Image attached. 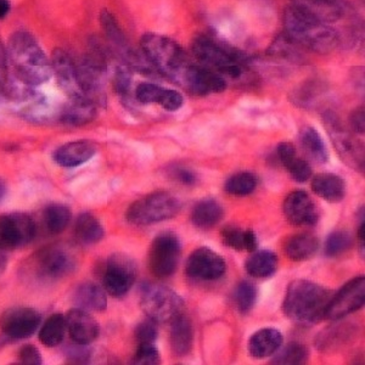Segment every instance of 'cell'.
<instances>
[{
  "label": "cell",
  "mask_w": 365,
  "mask_h": 365,
  "mask_svg": "<svg viewBox=\"0 0 365 365\" xmlns=\"http://www.w3.org/2000/svg\"><path fill=\"white\" fill-rule=\"evenodd\" d=\"M6 50L9 67L22 83L36 88L53 77L51 63L34 34L17 31L9 38Z\"/></svg>",
  "instance_id": "1"
},
{
  "label": "cell",
  "mask_w": 365,
  "mask_h": 365,
  "mask_svg": "<svg viewBox=\"0 0 365 365\" xmlns=\"http://www.w3.org/2000/svg\"><path fill=\"white\" fill-rule=\"evenodd\" d=\"M332 294L317 282L295 280L287 287L282 311L295 323L317 324L325 319Z\"/></svg>",
  "instance_id": "2"
},
{
  "label": "cell",
  "mask_w": 365,
  "mask_h": 365,
  "mask_svg": "<svg viewBox=\"0 0 365 365\" xmlns=\"http://www.w3.org/2000/svg\"><path fill=\"white\" fill-rule=\"evenodd\" d=\"M285 36L304 49L328 54L339 44V34L328 24L299 11L291 5L284 14Z\"/></svg>",
  "instance_id": "3"
},
{
  "label": "cell",
  "mask_w": 365,
  "mask_h": 365,
  "mask_svg": "<svg viewBox=\"0 0 365 365\" xmlns=\"http://www.w3.org/2000/svg\"><path fill=\"white\" fill-rule=\"evenodd\" d=\"M141 53L161 75L180 84L191 61L178 43L158 34H146L140 39Z\"/></svg>",
  "instance_id": "4"
},
{
  "label": "cell",
  "mask_w": 365,
  "mask_h": 365,
  "mask_svg": "<svg viewBox=\"0 0 365 365\" xmlns=\"http://www.w3.org/2000/svg\"><path fill=\"white\" fill-rule=\"evenodd\" d=\"M192 54L200 65L215 71L223 77L239 78L245 71L244 58L237 50L225 46L207 36H197L191 44Z\"/></svg>",
  "instance_id": "5"
},
{
  "label": "cell",
  "mask_w": 365,
  "mask_h": 365,
  "mask_svg": "<svg viewBox=\"0 0 365 365\" xmlns=\"http://www.w3.org/2000/svg\"><path fill=\"white\" fill-rule=\"evenodd\" d=\"M182 202L167 191H158L141 197L129 206L125 218L134 225H151L178 215Z\"/></svg>",
  "instance_id": "6"
},
{
  "label": "cell",
  "mask_w": 365,
  "mask_h": 365,
  "mask_svg": "<svg viewBox=\"0 0 365 365\" xmlns=\"http://www.w3.org/2000/svg\"><path fill=\"white\" fill-rule=\"evenodd\" d=\"M141 309L156 323H170L184 313V301L170 287L148 285L141 291Z\"/></svg>",
  "instance_id": "7"
},
{
  "label": "cell",
  "mask_w": 365,
  "mask_h": 365,
  "mask_svg": "<svg viewBox=\"0 0 365 365\" xmlns=\"http://www.w3.org/2000/svg\"><path fill=\"white\" fill-rule=\"evenodd\" d=\"M76 259L67 250L58 246H50L36 253L31 268L36 278L43 282H55L72 273Z\"/></svg>",
  "instance_id": "8"
},
{
  "label": "cell",
  "mask_w": 365,
  "mask_h": 365,
  "mask_svg": "<svg viewBox=\"0 0 365 365\" xmlns=\"http://www.w3.org/2000/svg\"><path fill=\"white\" fill-rule=\"evenodd\" d=\"M182 253L178 237L173 232H162L155 237L149 252L151 273L158 279L172 277L177 270Z\"/></svg>",
  "instance_id": "9"
},
{
  "label": "cell",
  "mask_w": 365,
  "mask_h": 365,
  "mask_svg": "<svg viewBox=\"0 0 365 365\" xmlns=\"http://www.w3.org/2000/svg\"><path fill=\"white\" fill-rule=\"evenodd\" d=\"M37 225L25 213H6L0 216V251L21 249L34 241Z\"/></svg>",
  "instance_id": "10"
},
{
  "label": "cell",
  "mask_w": 365,
  "mask_h": 365,
  "mask_svg": "<svg viewBox=\"0 0 365 365\" xmlns=\"http://www.w3.org/2000/svg\"><path fill=\"white\" fill-rule=\"evenodd\" d=\"M324 123L340 158L349 167H352L359 173H364V149L361 143L344 129L339 117L331 111L324 115Z\"/></svg>",
  "instance_id": "11"
},
{
  "label": "cell",
  "mask_w": 365,
  "mask_h": 365,
  "mask_svg": "<svg viewBox=\"0 0 365 365\" xmlns=\"http://www.w3.org/2000/svg\"><path fill=\"white\" fill-rule=\"evenodd\" d=\"M137 279V267L125 255H113L103 269V287L113 297H123L128 294Z\"/></svg>",
  "instance_id": "12"
},
{
  "label": "cell",
  "mask_w": 365,
  "mask_h": 365,
  "mask_svg": "<svg viewBox=\"0 0 365 365\" xmlns=\"http://www.w3.org/2000/svg\"><path fill=\"white\" fill-rule=\"evenodd\" d=\"M108 63L104 58L91 53L76 66L79 91L96 104L104 100L105 72Z\"/></svg>",
  "instance_id": "13"
},
{
  "label": "cell",
  "mask_w": 365,
  "mask_h": 365,
  "mask_svg": "<svg viewBox=\"0 0 365 365\" xmlns=\"http://www.w3.org/2000/svg\"><path fill=\"white\" fill-rule=\"evenodd\" d=\"M364 302L365 278L361 275L346 282L339 292L332 295L325 319H342L344 317L359 311L364 306Z\"/></svg>",
  "instance_id": "14"
},
{
  "label": "cell",
  "mask_w": 365,
  "mask_h": 365,
  "mask_svg": "<svg viewBox=\"0 0 365 365\" xmlns=\"http://www.w3.org/2000/svg\"><path fill=\"white\" fill-rule=\"evenodd\" d=\"M225 258L208 247H200L191 253L185 263V273L194 280L216 282L225 277Z\"/></svg>",
  "instance_id": "15"
},
{
  "label": "cell",
  "mask_w": 365,
  "mask_h": 365,
  "mask_svg": "<svg viewBox=\"0 0 365 365\" xmlns=\"http://www.w3.org/2000/svg\"><path fill=\"white\" fill-rule=\"evenodd\" d=\"M41 320V314L34 308H11L0 317V329L11 340H24L37 331Z\"/></svg>",
  "instance_id": "16"
},
{
  "label": "cell",
  "mask_w": 365,
  "mask_h": 365,
  "mask_svg": "<svg viewBox=\"0 0 365 365\" xmlns=\"http://www.w3.org/2000/svg\"><path fill=\"white\" fill-rule=\"evenodd\" d=\"M179 86L185 88L192 96H206L225 91L227 89V81L223 76L207 67L191 63Z\"/></svg>",
  "instance_id": "17"
},
{
  "label": "cell",
  "mask_w": 365,
  "mask_h": 365,
  "mask_svg": "<svg viewBox=\"0 0 365 365\" xmlns=\"http://www.w3.org/2000/svg\"><path fill=\"white\" fill-rule=\"evenodd\" d=\"M282 211L291 225H316L319 220V210L306 191L296 190L290 192L282 205Z\"/></svg>",
  "instance_id": "18"
},
{
  "label": "cell",
  "mask_w": 365,
  "mask_h": 365,
  "mask_svg": "<svg viewBox=\"0 0 365 365\" xmlns=\"http://www.w3.org/2000/svg\"><path fill=\"white\" fill-rule=\"evenodd\" d=\"M50 63L53 68V75L56 77L61 91L68 98L84 96L79 91L78 83H77L75 63L72 61L70 55L67 54L65 50L60 48L53 50Z\"/></svg>",
  "instance_id": "19"
},
{
  "label": "cell",
  "mask_w": 365,
  "mask_h": 365,
  "mask_svg": "<svg viewBox=\"0 0 365 365\" xmlns=\"http://www.w3.org/2000/svg\"><path fill=\"white\" fill-rule=\"evenodd\" d=\"M66 318L67 331L75 344H88L99 337L100 327L93 317L82 308L71 309Z\"/></svg>",
  "instance_id": "20"
},
{
  "label": "cell",
  "mask_w": 365,
  "mask_h": 365,
  "mask_svg": "<svg viewBox=\"0 0 365 365\" xmlns=\"http://www.w3.org/2000/svg\"><path fill=\"white\" fill-rule=\"evenodd\" d=\"M135 98L141 104H158L170 113L178 111L184 104V99L179 91L166 89L154 83H141L135 91Z\"/></svg>",
  "instance_id": "21"
},
{
  "label": "cell",
  "mask_w": 365,
  "mask_h": 365,
  "mask_svg": "<svg viewBox=\"0 0 365 365\" xmlns=\"http://www.w3.org/2000/svg\"><path fill=\"white\" fill-rule=\"evenodd\" d=\"M98 151V145L91 140H76L56 149L53 158L58 166L73 168L91 161Z\"/></svg>",
  "instance_id": "22"
},
{
  "label": "cell",
  "mask_w": 365,
  "mask_h": 365,
  "mask_svg": "<svg viewBox=\"0 0 365 365\" xmlns=\"http://www.w3.org/2000/svg\"><path fill=\"white\" fill-rule=\"evenodd\" d=\"M96 117V104L86 96L70 98L68 103L63 105L58 115L60 122L71 127L89 125Z\"/></svg>",
  "instance_id": "23"
},
{
  "label": "cell",
  "mask_w": 365,
  "mask_h": 365,
  "mask_svg": "<svg viewBox=\"0 0 365 365\" xmlns=\"http://www.w3.org/2000/svg\"><path fill=\"white\" fill-rule=\"evenodd\" d=\"M292 6L317 20L330 24L340 20L344 6L337 0H291Z\"/></svg>",
  "instance_id": "24"
},
{
  "label": "cell",
  "mask_w": 365,
  "mask_h": 365,
  "mask_svg": "<svg viewBox=\"0 0 365 365\" xmlns=\"http://www.w3.org/2000/svg\"><path fill=\"white\" fill-rule=\"evenodd\" d=\"M282 332L273 328L261 329L255 332L249 341V352L253 358L272 357L282 346Z\"/></svg>",
  "instance_id": "25"
},
{
  "label": "cell",
  "mask_w": 365,
  "mask_h": 365,
  "mask_svg": "<svg viewBox=\"0 0 365 365\" xmlns=\"http://www.w3.org/2000/svg\"><path fill=\"white\" fill-rule=\"evenodd\" d=\"M170 342L175 356H187L192 349L194 330L190 319L184 313L170 322Z\"/></svg>",
  "instance_id": "26"
},
{
  "label": "cell",
  "mask_w": 365,
  "mask_h": 365,
  "mask_svg": "<svg viewBox=\"0 0 365 365\" xmlns=\"http://www.w3.org/2000/svg\"><path fill=\"white\" fill-rule=\"evenodd\" d=\"M312 190L330 204H339L346 196V182L332 173H322L312 179Z\"/></svg>",
  "instance_id": "27"
},
{
  "label": "cell",
  "mask_w": 365,
  "mask_h": 365,
  "mask_svg": "<svg viewBox=\"0 0 365 365\" xmlns=\"http://www.w3.org/2000/svg\"><path fill=\"white\" fill-rule=\"evenodd\" d=\"M100 25L103 27L105 37L111 43L113 49L125 58V61H127L133 54L134 50L129 46L125 32L120 29L116 17L113 16V14L110 13L108 9H104L100 13Z\"/></svg>",
  "instance_id": "28"
},
{
  "label": "cell",
  "mask_w": 365,
  "mask_h": 365,
  "mask_svg": "<svg viewBox=\"0 0 365 365\" xmlns=\"http://www.w3.org/2000/svg\"><path fill=\"white\" fill-rule=\"evenodd\" d=\"M278 256L269 250L253 251L246 259L245 269L256 279H266L273 277L278 269Z\"/></svg>",
  "instance_id": "29"
},
{
  "label": "cell",
  "mask_w": 365,
  "mask_h": 365,
  "mask_svg": "<svg viewBox=\"0 0 365 365\" xmlns=\"http://www.w3.org/2000/svg\"><path fill=\"white\" fill-rule=\"evenodd\" d=\"M225 211L216 200L205 199L195 205L191 211V222L200 229L215 228L223 220Z\"/></svg>",
  "instance_id": "30"
},
{
  "label": "cell",
  "mask_w": 365,
  "mask_h": 365,
  "mask_svg": "<svg viewBox=\"0 0 365 365\" xmlns=\"http://www.w3.org/2000/svg\"><path fill=\"white\" fill-rule=\"evenodd\" d=\"M285 255L290 261L304 262L316 256L319 240L311 234H297L285 242Z\"/></svg>",
  "instance_id": "31"
},
{
  "label": "cell",
  "mask_w": 365,
  "mask_h": 365,
  "mask_svg": "<svg viewBox=\"0 0 365 365\" xmlns=\"http://www.w3.org/2000/svg\"><path fill=\"white\" fill-rule=\"evenodd\" d=\"M222 239L225 246L235 251L253 252L258 247L257 235L252 230H244L237 225H225L222 229Z\"/></svg>",
  "instance_id": "32"
},
{
  "label": "cell",
  "mask_w": 365,
  "mask_h": 365,
  "mask_svg": "<svg viewBox=\"0 0 365 365\" xmlns=\"http://www.w3.org/2000/svg\"><path fill=\"white\" fill-rule=\"evenodd\" d=\"M75 302L84 311L104 312L108 307V299L104 289L93 282L83 284L77 289Z\"/></svg>",
  "instance_id": "33"
},
{
  "label": "cell",
  "mask_w": 365,
  "mask_h": 365,
  "mask_svg": "<svg viewBox=\"0 0 365 365\" xmlns=\"http://www.w3.org/2000/svg\"><path fill=\"white\" fill-rule=\"evenodd\" d=\"M75 235L83 245H94L103 240L105 230L100 220L91 213H82L76 222Z\"/></svg>",
  "instance_id": "34"
},
{
  "label": "cell",
  "mask_w": 365,
  "mask_h": 365,
  "mask_svg": "<svg viewBox=\"0 0 365 365\" xmlns=\"http://www.w3.org/2000/svg\"><path fill=\"white\" fill-rule=\"evenodd\" d=\"M299 141L308 158L317 163H327L329 160L328 148L320 137L319 132L313 127H304L299 133Z\"/></svg>",
  "instance_id": "35"
},
{
  "label": "cell",
  "mask_w": 365,
  "mask_h": 365,
  "mask_svg": "<svg viewBox=\"0 0 365 365\" xmlns=\"http://www.w3.org/2000/svg\"><path fill=\"white\" fill-rule=\"evenodd\" d=\"M71 217L72 213L70 208L61 204L49 205L43 212V222L46 230L54 235L61 234L66 230L70 225Z\"/></svg>",
  "instance_id": "36"
},
{
  "label": "cell",
  "mask_w": 365,
  "mask_h": 365,
  "mask_svg": "<svg viewBox=\"0 0 365 365\" xmlns=\"http://www.w3.org/2000/svg\"><path fill=\"white\" fill-rule=\"evenodd\" d=\"M66 318L63 314H53L39 330V340L46 347H56L66 334Z\"/></svg>",
  "instance_id": "37"
},
{
  "label": "cell",
  "mask_w": 365,
  "mask_h": 365,
  "mask_svg": "<svg viewBox=\"0 0 365 365\" xmlns=\"http://www.w3.org/2000/svg\"><path fill=\"white\" fill-rule=\"evenodd\" d=\"M258 185V179L256 175L250 172H240L237 175H232L230 178L227 179L225 184V189L229 195L247 196L256 190Z\"/></svg>",
  "instance_id": "38"
},
{
  "label": "cell",
  "mask_w": 365,
  "mask_h": 365,
  "mask_svg": "<svg viewBox=\"0 0 365 365\" xmlns=\"http://www.w3.org/2000/svg\"><path fill=\"white\" fill-rule=\"evenodd\" d=\"M27 106L22 108L21 115L26 120L34 122V123H43L51 118V106L46 101V98L36 94V96L29 99Z\"/></svg>",
  "instance_id": "39"
},
{
  "label": "cell",
  "mask_w": 365,
  "mask_h": 365,
  "mask_svg": "<svg viewBox=\"0 0 365 365\" xmlns=\"http://www.w3.org/2000/svg\"><path fill=\"white\" fill-rule=\"evenodd\" d=\"M257 287L250 282H241L234 291V302L241 314H247L252 311L257 302Z\"/></svg>",
  "instance_id": "40"
},
{
  "label": "cell",
  "mask_w": 365,
  "mask_h": 365,
  "mask_svg": "<svg viewBox=\"0 0 365 365\" xmlns=\"http://www.w3.org/2000/svg\"><path fill=\"white\" fill-rule=\"evenodd\" d=\"M273 356V364H304L308 361V349L301 344H290L282 351L274 353Z\"/></svg>",
  "instance_id": "41"
},
{
  "label": "cell",
  "mask_w": 365,
  "mask_h": 365,
  "mask_svg": "<svg viewBox=\"0 0 365 365\" xmlns=\"http://www.w3.org/2000/svg\"><path fill=\"white\" fill-rule=\"evenodd\" d=\"M353 245V239L349 232L337 230L327 237L324 244V252L328 257H337L347 252Z\"/></svg>",
  "instance_id": "42"
},
{
  "label": "cell",
  "mask_w": 365,
  "mask_h": 365,
  "mask_svg": "<svg viewBox=\"0 0 365 365\" xmlns=\"http://www.w3.org/2000/svg\"><path fill=\"white\" fill-rule=\"evenodd\" d=\"M130 87H132V68L125 63L115 67L113 88L117 94L125 99V96H129Z\"/></svg>",
  "instance_id": "43"
},
{
  "label": "cell",
  "mask_w": 365,
  "mask_h": 365,
  "mask_svg": "<svg viewBox=\"0 0 365 365\" xmlns=\"http://www.w3.org/2000/svg\"><path fill=\"white\" fill-rule=\"evenodd\" d=\"M284 167L287 168L291 178L297 182H307L312 177V167L306 160L299 158L297 155L287 161Z\"/></svg>",
  "instance_id": "44"
},
{
  "label": "cell",
  "mask_w": 365,
  "mask_h": 365,
  "mask_svg": "<svg viewBox=\"0 0 365 365\" xmlns=\"http://www.w3.org/2000/svg\"><path fill=\"white\" fill-rule=\"evenodd\" d=\"M161 356L154 344H141L138 346L137 352L133 358L134 364L156 365L160 364Z\"/></svg>",
  "instance_id": "45"
},
{
  "label": "cell",
  "mask_w": 365,
  "mask_h": 365,
  "mask_svg": "<svg viewBox=\"0 0 365 365\" xmlns=\"http://www.w3.org/2000/svg\"><path fill=\"white\" fill-rule=\"evenodd\" d=\"M158 337V323L154 320L149 319V318H148V320L141 322L135 329V339H137L138 344H155Z\"/></svg>",
  "instance_id": "46"
},
{
  "label": "cell",
  "mask_w": 365,
  "mask_h": 365,
  "mask_svg": "<svg viewBox=\"0 0 365 365\" xmlns=\"http://www.w3.org/2000/svg\"><path fill=\"white\" fill-rule=\"evenodd\" d=\"M19 363L24 365L42 364V354L34 344H25L19 352Z\"/></svg>",
  "instance_id": "47"
},
{
  "label": "cell",
  "mask_w": 365,
  "mask_h": 365,
  "mask_svg": "<svg viewBox=\"0 0 365 365\" xmlns=\"http://www.w3.org/2000/svg\"><path fill=\"white\" fill-rule=\"evenodd\" d=\"M10 76H11V71H10V67H9L8 50L5 48L3 42L0 41V83L3 86V89H4V98L5 87L8 84Z\"/></svg>",
  "instance_id": "48"
},
{
  "label": "cell",
  "mask_w": 365,
  "mask_h": 365,
  "mask_svg": "<svg viewBox=\"0 0 365 365\" xmlns=\"http://www.w3.org/2000/svg\"><path fill=\"white\" fill-rule=\"evenodd\" d=\"M349 120H351V128H352L353 132H356L357 134L364 133L365 120L363 106L353 111Z\"/></svg>",
  "instance_id": "49"
},
{
  "label": "cell",
  "mask_w": 365,
  "mask_h": 365,
  "mask_svg": "<svg viewBox=\"0 0 365 365\" xmlns=\"http://www.w3.org/2000/svg\"><path fill=\"white\" fill-rule=\"evenodd\" d=\"M175 177L185 185H194L196 182V175L187 168H177L175 170Z\"/></svg>",
  "instance_id": "50"
},
{
  "label": "cell",
  "mask_w": 365,
  "mask_h": 365,
  "mask_svg": "<svg viewBox=\"0 0 365 365\" xmlns=\"http://www.w3.org/2000/svg\"><path fill=\"white\" fill-rule=\"evenodd\" d=\"M78 347L77 349H73L72 351V354H71V361H73V363H76V364H81V363H88V361H89V354H91V352L89 351H86V349H83L84 344H76Z\"/></svg>",
  "instance_id": "51"
},
{
  "label": "cell",
  "mask_w": 365,
  "mask_h": 365,
  "mask_svg": "<svg viewBox=\"0 0 365 365\" xmlns=\"http://www.w3.org/2000/svg\"><path fill=\"white\" fill-rule=\"evenodd\" d=\"M10 9H11L10 0H0V20H3V19L8 16Z\"/></svg>",
  "instance_id": "52"
},
{
  "label": "cell",
  "mask_w": 365,
  "mask_h": 365,
  "mask_svg": "<svg viewBox=\"0 0 365 365\" xmlns=\"http://www.w3.org/2000/svg\"><path fill=\"white\" fill-rule=\"evenodd\" d=\"M6 262H8V259L5 257L4 252H1V251H0V275L3 274L5 268H6Z\"/></svg>",
  "instance_id": "53"
},
{
  "label": "cell",
  "mask_w": 365,
  "mask_h": 365,
  "mask_svg": "<svg viewBox=\"0 0 365 365\" xmlns=\"http://www.w3.org/2000/svg\"><path fill=\"white\" fill-rule=\"evenodd\" d=\"M5 194H6V184L3 179H0V201L4 199Z\"/></svg>",
  "instance_id": "54"
},
{
  "label": "cell",
  "mask_w": 365,
  "mask_h": 365,
  "mask_svg": "<svg viewBox=\"0 0 365 365\" xmlns=\"http://www.w3.org/2000/svg\"><path fill=\"white\" fill-rule=\"evenodd\" d=\"M0 98H4V89H3L1 83H0Z\"/></svg>",
  "instance_id": "55"
}]
</instances>
